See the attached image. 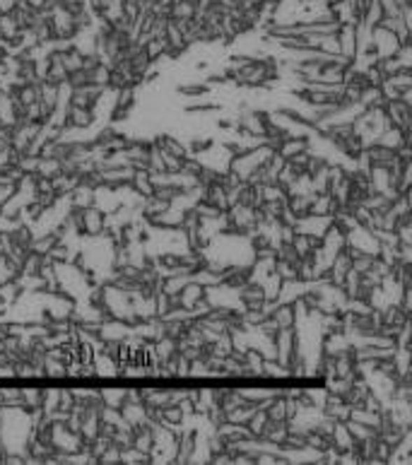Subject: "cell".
Returning <instances> with one entry per match:
<instances>
[{
    "label": "cell",
    "mask_w": 412,
    "mask_h": 465,
    "mask_svg": "<svg viewBox=\"0 0 412 465\" xmlns=\"http://www.w3.org/2000/svg\"><path fill=\"white\" fill-rule=\"evenodd\" d=\"M75 220H78V231L85 236H99L104 234L106 224H108V217L104 210L94 208V205H90V208H83V210H75Z\"/></svg>",
    "instance_id": "1"
},
{
    "label": "cell",
    "mask_w": 412,
    "mask_h": 465,
    "mask_svg": "<svg viewBox=\"0 0 412 465\" xmlns=\"http://www.w3.org/2000/svg\"><path fill=\"white\" fill-rule=\"evenodd\" d=\"M306 150H311V138H308V135H290V138H285L278 145L275 152H278L282 159H292L294 155L306 152Z\"/></svg>",
    "instance_id": "2"
},
{
    "label": "cell",
    "mask_w": 412,
    "mask_h": 465,
    "mask_svg": "<svg viewBox=\"0 0 412 465\" xmlns=\"http://www.w3.org/2000/svg\"><path fill=\"white\" fill-rule=\"evenodd\" d=\"M195 431H178L176 434V453H173L171 461L173 463H188L193 458V451H195Z\"/></svg>",
    "instance_id": "3"
},
{
    "label": "cell",
    "mask_w": 412,
    "mask_h": 465,
    "mask_svg": "<svg viewBox=\"0 0 412 465\" xmlns=\"http://www.w3.org/2000/svg\"><path fill=\"white\" fill-rule=\"evenodd\" d=\"M92 123H94V109L68 104V113H65V131H70V128H90Z\"/></svg>",
    "instance_id": "4"
},
{
    "label": "cell",
    "mask_w": 412,
    "mask_h": 465,
    "mask_svg": "<svg viewBox=\"0 0 412 465\" xmlns=\"http://www.w3.org/2000/svg\"><path fill=\"white\" fill-rule=\"evenodd\" d=\"M270 318L278 323V328H294L297 326V309H294V301H287V304H280L275 301L273 309H270Z\"/></svg>",
    "instance_id": "5"
},
{
    "label": "cell",
    "mask_w": 412,
    "mask_h": 465,
    "mask_svg": "<svg viewBox=\"0 0 412 465\" xmlns=\"http://www.w3.org/2000/svg\"><path fill=\"white\" fill-rule=\"evenodd\" d=\"M205 294H208V287H203V285L195 282V280H188V282L181 287V292H178V294H176V296H178V306H181V309H188V311H191L195 301L203 299Z\"/></svg>",
    "instance_id": "6"
},
{
    "label": "cell",
    "mask_w": 412,
    "mask_h": 465,
    "mask_svg": "<svg viewBox=\"0 0 412 465\" xmlns=\"http://www.w3.org/2000/svg\"><path fill=\"white\" fill-rule=\"evenodd\" d=\"M97 203V188L87 186V183H78V186L70 191V208L83 210Z\"/></svg>",
    "instance_id": "7"
},
{
    "label": "cell",
    "mask_w": 412,
    "mask_h": 465,
    "mask_svg": "<svg viewBox=\"0 0 412 465\" xmlns=\"http://www.w3.org/2000/svg\"><path fill=\"white\" fill-rule=\"evenodd\" d=\"M169 20H193L198 15V5L191 0H166Z\"/></svg>",
    "instance_id": "8"
},
{
    "label": "cell",
    "mask_w": 412,
    "mask_h": 465,
    "mask_svg": "<svg viewBox=\"0 0 412 465\" xmlns=\"http://www.w3.org/2000/svg\"><path fill=\"white\" fill-rule=\"evenodd\" d=\"M268 415H265V410H253L251 417L246 420V429L248 434H251V439H263V431L265 427H268Z\"/></svg>",
    "instance_id": "9"
},
{
    "label": "cell",
    "mask_w": 412,
    "mask_h": 465,
    "mask_svg": "<svg viewBox=\"0 0 412 465\" xmlns=\"http://www.w3.org/2000/svg\"><path fill=\"white\" fill-rule=\"evenodd\" d=\"M56 174H61V159H58V157H39V164H36L34 176L53 178Z\"/></svg>",
    "instance_id": "10"
},
{
    "label": "cell",
    "mask_w": 412,
    "mask_h": 465,
    "mask_svg": "<svg viewBox=\"0 0 412 465\" xmlns=\"http://www.w3.org/2000/svg\"><path fill=\"white\" fill-rule=\"evenodd\" d=\"M275 116H285L287 121L299 123V126L308 128V131H313V126H316V123H313L311 118L306 116V113H301V111H297V109H290V106H280V109L275 111Z\"/></svg>",
    "instance_id": "11"
},
{
    "label": "cell",
    "mask_w": 412,
    "mask_h": 465,
    "mask_svg": "<svg viewBox=\"0 0 412 465\" xmlns=\"http://www.w3.org/2000/svg\"><path fill=\"white\" fill-rule=\"evenodd\" d=\"M101 396V405H108V408H121L123 400H126V388H101L99 391Z\"/></svg>",
    "instance_id": "12"
},
{
    "label": "cell",
    "mask_w": 412,
    "mask_h": 465,
    "mask_svg": "<svg viewBox=\"0 0 412 465\" xmlns=\"http://www.w3.org/2000/svg\"><path fill=\"white\" fill-rule=\"evenodd\" d=\"M58 241H61V236H58V231H48L46 236H39V239H36L34 236V241H31V251H36V253H41V256H46L48 251H51L53 246L58 244Z\"/></svg>",
    "instance_id": "13"
},
{
    "label": "cell",
    "mask_w": 412,
    "mask_h": 465,
    "mask_svg": "<svg viewBox=\"0 0 412 465\" xmlns=\"http://www.w3.org/2000/svg\"><path fill=\"white\" fill-rule=\"evenodd\" d=\"M210 92V85L208 83H203V85H181L178 87V94H183V96H203V94H208Z\"/></svg>",
    "instance_id": "14"
},
{
    "label": "cell",
    "mask_w": 412,
    "mask_h": 465,
    "mask_svg": "<svg viewBox=\"0 0 412 465\" xmlns=\"http://www.w3.org/2000/svg\"><path fill=\"white\" fill-rule=\"evenodd\" d=\"M97 463H121V448H118L116 443H111V446L97 458Z\"/></svg>",
    "instance_id": "15"
},
{
    "label": "cell",
    "mask_w": 412,
    "mask_h": 465,
    "mask_svg": "<svg viewBox=\"0 0 412 465\" xmlns=\"http://www.w3.org/2000/svg\"><path fill=\"white\" fill-rule=\"evenodd\" d=\"M213 148V140L210 138H195L191 145H188V155H203V152H208V150Z\"/></svg>",
    "instance_id": "16"
},
{
    "label": "cell",
    "mask_w": 412,
    "mask_h": 465,
    "mask_svg": "<svg viewBox=\"0 0 412 465\" xmlns=\"http://www.w3.org/2000/svg\"><path fill=\"white\" fill-rule=\"evenodd\" d=\"M15 193H17V186H13V183L0 181V205H8V200H13V198H15Z\"/></svg>",
    "instance_id": "17"
},
{
    "label": "cell",
    "mask_w": 412,
    "mask_h": 465,
    "mask_svg": "<svg viewBox=\"0 0 412 465\" xmlns=\"http://www.w3.org/2000/svg\"><path fill=\"white\" fill-rule=\"evenodd\" d=\"M188 113H215L220 111V104H193V106H186Z\"/></svg>",
    "instance_id": "18"
},
{
    "label": "cell",
    "mask_w": 412,
    "mask_h": 465,
    "mask_svg": "<svg viewBox=\"0 0 412 465\" xmlns=\"http://www.w3.org/2000/svg\"><path fill=\"white\" fill-rule=\"evenodd\" d=\"M225 83H227V80H225V75H222V73L220 75L215 73V75H210V78H208V85H225Z\"/></svg>",
    "instance_id": "19"
}]
</instances>
